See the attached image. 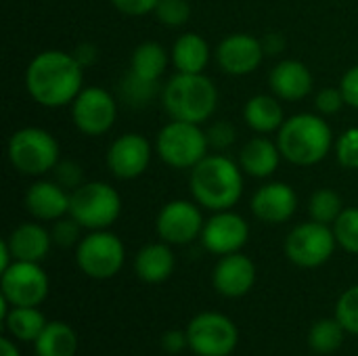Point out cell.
I'll return each mask as SVG.
<instances>
[{"label": "cell", "instance_id": "5b68a950", "mask_svg": "<svg viewBox=\"0 0 358 356\" xmlns=\"http://www.w3.org/2000/svg\"><path fill=\"white\" fill-rule=\"evenodd\" d=\"M122 212L120 193L107 183H84L69 197V216L88 231L111 227Z\"/></svg>", "mask_w": 358, "mask_h": 356}, {"label": "cell", "instance_id": "ee69618b", "mask_svg": "<svg viewBox=\"0 0 358 356\" xmlns=\"http://www.w3.org/2000/svg\"><path fill=\"white\" fill-rule=\"evenodd\" d=\"M0 356H21L19 348H17V342L8 336H2L0 338Z\"/></svg>", "mask_w": 358, "mask_h": 356}, {"label": "cell", "instance_id": "60d3db41", "mask_svg": "<svg viewBox=\"0 0 358 356\" xmlns=\"http://www.w3.org/2000/svg\"><path fill=\"white\" fill-rule=\"evenodd\" d=\"M113 6L126 15H147L155 10L159 0H111Z\"/></svg>", "mask_w": 358, "mask_h": 356}, {"label": "cell", "instance_id": "836d02e7", "mask_svg": "<svg viewBox=\"0 0 358 356\" xmlns=\"http://www.w3.org/2000/svg\"><path fill=\"white\" fill-rule=\"evenodd\" d=\"M155 15L164 25L180 27L189 21L191 6L187 0H159L155 6Z\"/></svg>", "mask_w": 358, "mask_h": 356}, {"label": "cell", "instance_id": "1f68e13d", "mask_svg": "<svg viewBox=\"0 0 358 356\" xmlns=\"http://www.w3.org/2000/svg\"><path fill=\"white\" fill-rule=\"evenodd\" d=\"M336 241L348 254H358V208H346L334 222Z\"/></svg>", "mask_w": 358, "mask_h": 356}, {"label": "cell", "instance_id": "277c9868", "mask_svg": "<svg viewBox=\"0 0 358 356\" xmlns=\"http://www.w3.org/2000/svg\"><path fill=\"white\" fill-rule=\"evenodd\" d=\"M162 101L172 120L201 124L216 111L218 90L214 82L203 73L178 71L164 86Z\"/></svg>", "mask_w": 358, "mask_h": 356}, {"label": "cell", "instance_id": "83f0119b", "mask_svg": "<svg viewBox=\"0 0 358 356\" xmlns=\"http://www.w3.org/2000/svg\"><path fill=\"white\" fill-rule=\"evenodd\" d=\"M168 67V52L162 44L157 42H143L141 46L134 48L132 61H130V71L136 73L138 78L159 82Z\"/></svg>", "mask_w": 358, "mask_h": 356}, {"label": "cell", "instance_id": "3957f363", "mask_svg": "<svg viewBox=\"0 0 358 356\" xmlns=\"http://www.w3.org/2000/svg\"><path fill=\"white\" fill-rule=\"evenodd\" d=\"M277 145L281 155L296 166H313L327 157L334 145L331 128L313 113H300L283 122Z\"/></svg>", "mask_w": 358, "mask_h": 356}, {"label": "cell", "instance_id": "7bdbcfd3", "mask_svg": "<svg viewBox=\"0 0 358 356\" xmlns=\"http://www.w3.org/2000/svg\"><path fill=\"white\" fill-rule=\"evenodd\" d=\"M73 57L80 61L82 67H86V65L94 63V59H96V48H94L92 44H80V46L76 48Z\"/></svg>", "mask_w": 358, "mask_h": 356}, {"label": "cell", "instance_id": "52a82bcc", "mask_svg": "<svg viewBox=\"0 0 358 356\" xmlns=\"http://www.w3.org/2000/svg\"><path fill=\"white\" fill-rule=\"evenodd\" d=\"M208 134L199 124L174 120L157 134V153L172 168H195L208 155Z\"/></svg>", "mask_w": 358, "mask_h": 356}, {"label": "cell", "instance_id": "f1b7e54d", "mask_svg": "<svg viewBox=\"0 0 358 356\" xmlns=\"http://www.w3.org/2000/svg\"><path fill=\"white\" fill-rule=\"evenodd\" d=\"M344 325L334 317V319H321L313 323L308 332V346L317 355H334L342 348L344 338H346Z\"/></svg>", "mask_w": 358, "mask_h": 356}, {"label": "cell", "instance_id": "30bf717a", "mask_svg": "<svg viewBox=\"0 0 358 356\" xmlns=\"http://www.w3.org/2000/svg\"><path fill=\"white\" fill-rule=\"evenodd\" d=\"M336 233L329 225L310 220L298 225L285 239L287 258L302 269L323 266L336 250Z\"/></svg>", "mask_w": 358, "mask_h": 356}, {"label": "cell", "instance_id": "cb8c5ba5", "mask_svg": "<svg viewBox=\"0 0 358 356\" xmlns=\"http://www.w3.org/2000/svg\"><path fill=\"white\" fill-rule=\"evenodd\" d=\"M4 329L6 336L15 342L34 344L44 327L48 325L46 317L40 313L38 306H10V311L4 315Z\"/></svg>", "mask_w": 358, "mask_h": 356}, {"label": "cell", "instance_id": "2e32d148", "mask_svg": "<svg viewBox=\"0 0 358 356\" xmlns=\"http://www.w3.org/2000/svg\"><path fill=\"white\" fill-rule=\"evenodd\" d=\"M151 159V145L141 134H124L107 151L109 170L124 180L141 176Z\"/></svg>", "mask_w": 358, "mask_h": 356}, {"label": "cell", "instance_id": "74e56055", "mask_svg": "<svg viewBox=\"0 0 358 356\" xmlns=\"http://www.w3.org/2000/svg\"><path fill=\"white\" fill-rule=\"evenodd\" d=\"M344 94H342V88H323L319 90L317 99H315V105L321 113L325 115H331V113H338L344 105Z\"/></svg>", "mask_w": 358, "mask_h": 356}, {"label": "cell", "instance_id": "9a60e30c", "mask_svg": "<svg viewBox=\"0 0 358 356\" xmlns=\"http://www.w3.org/2000/svg\"><path fill=\"white\" fill-rule=\"evenodd\" d=\"M256 283V264L241 252L220 256L212 273L214 290L224 298H243Z\"/></svg>", "mask_w": 358, "mask_h": 356}, {"label": "cell", "instance_id": "603a6c76", "mask_svg": "<svg viewBox=\"0 0 358 356\" xmlns=\"http://www.w3.org/2000/svg\"><path fill=\"white\" fill-rule=\"evenodd\" d=\"M279 157H281L279 145L271 143L268 138L256 136L241 149L239 162L250 176L266 178L279 168Z\"/></svg>", "mask_w": 358, "mask_h": 356}, {"label": "cell", "instance_id": "ab89813d", "mask_svg": "<svg viewBox=\"0 0 358 356\" xmlns=\"http://www.w3.org/2000/svg\"><path fill=\"white\" fill-rule=\"evenodd\" d=\"M206 134H208L210 147H216V149H227V147H231L235 143V128L229 122L214 124Z\"/></svg>", "mask_w": 358, "mask_h": 356}, {"label": "cell", "instance_id": "d590c367", "mask_svg": "<svg viewBox=\"0 0 358 356\" xmlns=\"http://www.w3.org/2000/svg\"><path fill=\"white\" fill-rule=\"evenodd\" d=\"M336 153H338V159L342 166H346L350 170H358V128L346 130L338 138Z\"/></svg>", "mask_w": 358, "mask_h": 356}, {"label": "cell", "instance_id": "44dd1931", "mask_svg": "<svg viewBox=\"0 0 358 356\" xmlns=\"http://www.w3.org/2000/svg\"><path fill=\"white\" fill-rule=\"evenodd\" d=\"M50 241H52V235L36 222H25V225L17 227L6 239V243L13 252V258L23 260V262L44 260L50 250Z\"/></svg>", "mask_w": 358, "mask_h": 356}, {"label": "cell", "instance_id": "7a4b0ae2", "mask_svg": "<svg viewBox=\"0 0 358 356\" xmlns=\"http://www.w3.org/2000/svg\"><path fill=\"white\" fill-rule=\"evenodd\" d=\"M191 191L208 210H231L243 193L241 170L224 155H206L191 174Z\"/></svg>", "mask_w": 358, "mask_h": 356}, {"label": "cell", "instance_id": "e575fe53", "mask_svg": "<svg viewBox=\"0 0 358 356\" xmlns=\"http://www.w3.org/2000/svg\"><path fill=\"white\" fill-rule=\"evenodd\" d=\"M82 225L73 218V216H69V218H59L57 222H55V227H52V231H50V235H52V243H57L59 248H71V245H78L80 241H82V237H80V233H82Z\"/></svg>", "mask_w": 358, "mask_h": 356}, {"label": "cell", "instance_id": "d6986e66", "mask_svg": "<svg viewBox=\"0 0 358 356\" xmlns=\"http://www.w3.org/2000/svg\"><path fill=\"white\" fill-rule=\"evenodd\" d=\"M69 197L67 191L48 180L34 183L25 193V208L34 218L40 220H59L69 214Z\"/></svg>", "mask_w": 358, "mask_h": 356}, {"label": "cell", "instance_id": "8d00e7d4", "mask_svg": "<svg viewBox=\"0 0 358 356\" xmlns=\"http://www.w3.org/2000/svg\"><path fill=\"white\" fill-rule=\"evenodd\" d=\"M52 170H55V180H57V185H61L63 189L76 191L78 187L84 185L82 168H80V164L73 162V159L57 162V166H55Z\"/></svg>", "mask_w": 358, "mask_h": 356}, {"label": "cell", "instance_id": "ffe728a7", "mask_svg": "<svg viewBox=\"0 0 358 356\" xmlns=\"http://www.w3.org/2000/svg\"><path fill=\"white\" fill-rule=\"evenodd\" d=\"M271 88L283 101H300L313 90V73L296 59L281 61L271 71Z\"/></svg>", "mask_w": 358, "mask_h": 356}, {"label": "cell", "instance_id": "e0dca14e", "mask_svg": "<svg viewBox=\"0 0 358 356\" xmlns=\"http://www.w3.org/2000/svg\"><path fill=\"white\" fill-rule=\"evenodd\" d=\"M218 63L231 76L252 73L264 57V44L250 34H231L218 44Z\"/></svg>", "mask_w": 358, "mask_h": 356}, {"label": "cell", "instance_id": "7402d4cb", "mask_svg": "<svg viewBox=\"0 0 358 356\" xmlns=\"http://www.w3.org/2000/svg\"><path fill=\"white\" fill-rule=\"evenodd\" d=\"M174 264L176 260L170 250V243H149L141 248V252L136 254L134 271L143 283L157 285L170 279V275L174 273Z\"/></svg>", "mask_w": 358, "mask_h": 356}, {"label": "cell", "instance_id": "9c48e42d", "mask_svg": "<svg viewBox=\"0 0 358 356\" xmlns=\"http://www.w3.org/2000/svg\"><path fill=\"white\" fill-rule=\"evenodd\" d=\"M126 260L124 243L109 231H92L76 248V264L90 279L115 277Z\"/></svg>", "mask_w": 358, "mask_h": 356}, {"label": "cell", "instance_id": "4316f807", "mask_svg": "<svg viewBox=\"0 0 358 356\" xmlns=\"http://www.w3.org/2000/svg\"><path fill=\"white\" fill-rule=\"evenodd\" d=\"M243 115H245L248 126L254 128L256 132L279 130L285 122L281 103L268 94H258V97L250 99L243 109Z\"/></svg>", "mask_w": 358, "mask_h": 356}, {"label": "cell", "instance_id": "8992f818", "mask_svg": "<svg viewBox=\"0 0 358 356\" xmlns=\"http://www.w3.org/2000/svg\"><path fill=\"white\" fill-rule=\"evenodd\" d=\"M8 159L21 174L40 176L57 166L59 145L42 128H21L8 141Z\"/></svg>", "mask_w": 358, "mask_h": 356}, {"label": "cell", "instance_id": "5bb4252c", "mask_svg": "<svg viewBox=\"0 0 358 356\" xmlns=\"http://www.w3.org/2000/svg\"><path fill=\"white\" fill-rule=\"evenodd\" d=\"M248 237H250L248 222L239 214H233L229 210L212 216L201 231L203 248L216 256L241 252V248L248 243Z\"/></svg>", "mask_w": 358, "mask_h": 356}, {"label": "cell", "instance_id": "484cf974", "mask_svg": "<svg viewBox=\"0 0 358 356\" xmlns=\"http://www.w3.org/2000/svg\"><path fill=\"white\" fill-rule=\"evenodd\" d=\"M208 59H210L208 42L193 31L180 36L172 48V61L176 69L182 73H201L203 67L208 65Z\"/></svg>", "mask_w": 358, "mask_h": 356}, {"label": "cell", "instance_id": "d4e9b609", "mask_svg": "<svg viewBox=\"0 0 358 356\" xmlns=\"http://www.w3.org/2000/svg\"><path fill=\"white\" fill-rule=\"evenodd\" d=\"M36 356H76L78 334L65 321H48L40 338L34 342Z\"/></svg>", "mask_w": 358, "mask_h": 356}, {"label": "cell", "instance_id": "ba28073f", "mask_svg": "<svg viewBox=\"0 0 358 356\" xmlns=\"http://www.w3.org/2000/svg\"><path fill=\"white\" fill-rule=\"evenodd\" d=\"M189 350L197 356H229L239 344V329L227 315L206 311L187 325Z\"/></svg>", "mask_w": 358, "mask_h": 356}, {"label": "cell", "instance_id": "ac0fdd59", "mask_svg": "<svg viewBox=\"0 0 358 356\" xmlns=\"http://www.w3.org/2000/svg\"><path fill=\"white\" fill-rule=\"evenodd\" d=\"M298 208L296 191L285 183H268L260 187L252 199V212L256 218L268 225H281L294 216Z\"/></svg>", "mask_w": 358, "mask_h": 356}, {"label": "cell", "instance_id": "f35d334b", "mask_svg": "<svg viewBox=\"0 0 358 356\" xmlns=\"http://www.w3.org/2000/svg\"><path fill=\"white\" fill-rule=\"evenodd\" d=\"M159 346L166 355H180L189 348V338H187V329H168L162 334L159 338Z\"/></svg>", "mask_w": 358, "mask_h": 356}, {"label": "cell", "instance_id": "4fadbf2b", "mask_svg": "<svg viewBox=\"0 0 358 356\" xmlns=\"http://www.w3.org/2000/svg\"><path fill=\"white\" fill-rule=\"evenodd\" d=\"M203 225L206 222L195 204L176 199L162 208L157 216V235L170 245H187L201 235Z\"/></svg>", "mask_w": 358, "mask_h": 356}, {"label": "cell", "instance_id": "d6a6232c", "mask_svg": "<svg viewBox=\"0 0 358 356\" xmlns=\"http://www.w3.org/2000/svg\"><path fill=\"white\" fill-rule=\"evenodd\" d=\"M336 319L344 325V329L352 336H358V285L348 287L338 304H336Z\"/></svg>", "mask_w": 358, "mask_h": 356}, {"label": "cell", "instance_id": "b9f144b4", "mask_svg": "<svg viewBox=\"0 0 358 356\" xmlns=\"http://www.w3.org/2000/svg\"><path fill=\"white\" fill-rule=\"evenodd\" d=\"M342 94H344V101L352 107L358 109V65H355L352 69H348L342 78Z\"/></svg>", "mask_w": 358, "mask_h": 356}, {"label": "cell", "instance_id": "7c38bea8", "mask_svg": "<svg viewBox=\"0 0 358 356\" xmlns=\"http://www.w3.org/2000/svg\"><path fill=\"white\" fill-rule=\"evenodd\" d=\"M115 113H117L115 99L107 90L96 86L84 88L76 97L73 111H71L78 130L88 136H99L107 132L115 122Z\"/></svg>", "mask_w": 358, "mask_h": 356}, {"label": "cell", "instance_id": "4dcf8cb0", "mask_svg": "<svg viewBox=\"0 0 358 356\" xmlns=\"http://www.w3.org/2000/svg\"><path fill=\"white\" fill-rule=\"evenodd\" d=\"M157 92H159V82L138 78L132 71H128L126 78L122 80V97L132 107H145Z\"/></svg>", "mask_w": 358, "mask_h": 356}, {"label": "cell", "instance_id": "8fae6325", "mask_svg": "<svg viewBox=\"0 0 358 356\" xmlns=\"http://www.w3.org/2000/svg\"><path fill=\"white\" fill-rule=\"evenodd\" d=\"M50 292V281L40 262L15 260L0 277V296L10 306H40Z\"/></svg>", "mask_w": 358, "mask_h": 356}, {"label": "cell", "instance_id": "6da1fadb", "mask_svg": "<svg viewBox=\"0 0 358 356\" xmlns=\"http://www.w3.org/2000/svg\"><path fill=\"white\" fill-rule=\"evenodd\" d=\"M29 97L44 107H63L82 92V65L63 50H44L25 71Z\"/></svg>", "mask_w": 358, "mask_h": 356}, {"label": "cell", "instance_id": "f546056e", "mask_svg": "<svg viewBox=\"0 0 358 356\" xmlns=\"http://www.w3.org/2000/svg\"><path fill=\"white\" fill-rule=\"evenodd\" d=\"M308 212H310L313 220L323 222V225H334L338 220V216L344 212V208H342V199H340V195L336 191L319 189L310 197Z\"/></svg>", "mask_w": 358, "mask_h": 356}]
</instances>
